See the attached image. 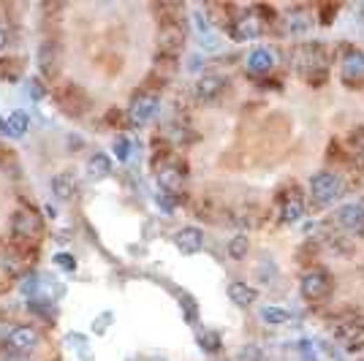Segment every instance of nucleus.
<instances>
[{
    "instance_id": "nucleus-9",
    "label": "nucleus",
    "mask_w": 364,
    "mask_h": 361,
    "mask_svg": "<svg viewBox=\"0 0 364 361\" xmlns=\"http://www.w3.org/2000/svg\"><path fill=\"white\" fill-rule=\"evenodd\" d=\"M158 109H161V98L155 95V92H141L134 98V103H131V109H128V117H131V123L134 125H147L155 114H158Z\"/></svg>"
},
{
    "instance_id": "nucleus-32",
    "label": "nucleus",
    "mask_w": 364,
    "mask_h": 361,
    "mask_svg": "<svg viewBox=\"0 0 364 361\" xmlns=\"http://www.w3.org/2000/svg\"><path fill=\"white\" fill-rule=\"evenodd\" d=\"M155 204L163 209V212H174V201H172V193H158V198H155Z\"/></svg>"
},
{
    "instance_id": "nucleus-35",
    "label": "nucleus",
    "mask_w": 364,
    "mask_h": 361,
    "mask_svg": "<svg viewBox=\"0 0 364 361\" xmlns=\"http://www.w3.org/2000/svg\"><path fill=\"white\" fill-rule=\"evenodd\" d=\"M3 361H30V359H28L25 353H11V356H6Z\"/></svg>"
},
{
    "instance_id": "nucleus-27",
    "label": "nucleus",
    "mask_w": 364,
    "mask_h": 361,
    "mask_svg": "<svg viewBox=\"0 0 364 361\" xmlns=\"http://www.w3.org/2000/svg\"><path fill=\"white\" fill-rule=\"evenodd\" d=\"M234 361H264V351H261L256 342H245V345L236 351Z\"/></svg>"
},
{
    "instance_id": "nucleus-30",
    "label": "nucleus",
    "mask_w": 364,
    "mask_h": 361,
    "mask_svg": "<svg viewBox=\"0 0 364 361\" xmlns=\"http://www.w3.org/2000/svg\"><path fill=\"white\" fill-rule=\"evenodd\" d=\"M52 261H54L63 271H77V258H74L71 253H57Z\"/></svg>"
},
{
    "instance_id": "nucleus-13",
    "label": "nucleus",
    "mask_w": 364,
    "mask_h": 361,
    "mask_svg": "<svg viewBox=\"0 0 364 361\" xmlns=\"http://www.w3.org/2000/svg\"><path fill=\"white\" fill-rule=\"evenodd\" d=\"M264 28L267 25L256 17V11H250V14H245L242 19L234 22V39L236 41H253V39H259L264 33Z\"/></svg>"
},
{
    "instance_id": "nucleus-33",
    "label": "nucleus",
    "mask_w": 364,
    "mask_h": 361,
    "mask_svg": "<svg viewBox=\"0 0 364 361\" xmlns=\"http://www.w3.org/2000/svg\"><path fill=\"white\" fill-rule=\"evenodd\" d=\"M25 85H28V92H30L36 101H39V98H44V90H41V82H39V79H28Z\"/></svg>"
},
{
    "instance_id": "nucleus-31",
    "label": "nucleus",
    "mask_w": 364,
    "mask_h": 361,
    "mask_svg": "<svg viewBox=\"0 0 364 361\" xmlns=\"http://www.w3.org/2000/svg\"><path fill=\"white\" fill-rule=\"evenodd\" d=\"M14 226H17L19 234H22V228H25V234H28V231H33V228H36V220H33V215H25V212H22V215H17Z\"/></svg>"
},
{
    "instance_id": "nucleus-29",
    "label": "nucleus",
    "mask_w": 364,
    "mask_h": 361,
    "mask_svg": "<svg viewBox=\"0 0 364 361\" xmlns=\"http://www.w3.org/2000/svg\"><path fill=\"white\" fill-rule=\"evenodd\" d=\"M112 149H114L117 161H128V158H131L134 144H131V138H128V136H117V138H114V144H112Z\"/></svg>"
},
{
    "instance_id": "nucleus-10",
    "label": "nucleus",
    "mask_w": 364,
    "mask_h": 361,
    "mask_svg": "<svg viewBox=\"0 0 364 361\" xmlns=\"http://www.w3.org/2000/svg\"><path fill=\"white\" fill-rule=\"evenodd\" d=\"M340 79L348 87H356L364 82V52L359 49H348L345 57L340 60Z\"/></svg>"
},
{
    "instance_id": "nucleus-16",
    "label": "nucleus",
    "mask_w": 364,
    "mask_h": 361,
    "mask_svg": "<svg viewBox=\"0 0 364 361\" xmlns=\"http://www.w3.org/2000/svg\"><path fill=\"white\" fill-rule=\"evenodd\" d=\"M226 293H228V299H231V305H236V307H250V305H256V299H259V291H256L253 285L242 282V280L228 282Z\"/></svg>"
},
{
    "instance_id": "nucleus-14",
    "label": "nucleus",
    "mask_w": 364,
    "mask_h": 361,
    "mask_svg": "<svg viewBox=\"0 0 364 361\" xmlns=\"http://www.w3.org/2000/svg\"><path fill=\"white\" fill-rule=\"evenodd\" d=\"M274 52L270 46H256V49H250V54H247V71L250 74H256V76H264V74H270L274 68Z\"/></svg>"
},
{
    "instance_id": "nucleus-1",
    "label": "nucleus",
    "mask_w": 364,
    "mask_h": 361,
    "mask_svg": "<svg viewBox=\"0 0 364 361\" xmlns=\"http://www.w3.org/2000/svg\"><path fill=\"white\" fill-rule=\"evenodd\" d=\"M291 63L310 85H321L329 76V54H326L321 41L299 44L291 54Z\"/></svg>"
},
{
    "instance_id": "nucleus-2",
    "label": "nucleus",
    "mask_w": 364,
    "mask_h": 361,
    "mask_svg": "<svg viewBox=\"0 0 364 361\" xmlns=\"http://www.w3.org/2000/svg\"><path fill=\"white\" fill-rule=\"evenodd\" d=\"M332 334L345 345V351L356 353L364 348V316L356 310L340 313L337 318H332Z\"/></svg>"
},
{
    "instance_id": "nucleus-34",
    "label": "nucleus",
    "mask_w": 364,
    "mask_h": 361,
    "mask_svg": "<svg viewBox=\"0 0 364 361\" xmlns=\"http://www.w3.org/2000/svg\"><path fill=\"white\" fill-rule=\"evenodd\" d=\"M109 320H112V313H103V316L98 318V320H92V329H95L98 334H103V331H106V323H109Z\"/></svg>"
},
{
    "instance_id": "nucleus-36",
    "label": "nucleus",
    "mask_w": 364,
    "mask_h": 361,
    "mask_svg": "<svg viewBox=\"0 0 364 361\" xmlns=\"http://www.w3.org/2000/svg\"><path fill=\"white\" fill-rule=\"evenodd\" d=\"M6 46H8V36H6V30H3V28H0V52H3V49H6Z\"/></svg>"
},
{
    "instance_id": "nucleus-20",
    "label": "nucleus",
    "mask_w": 364,
    "mask_h": 361,
    "mask_svg": "<svg viewBox=\"0 0 364 361\" xmlns=\"http://www.w3.org/2000/svg\"><path fill=\"white\" fill-rule=\"evenodd\" d=\"M247 250H250V239H247V234H234V236L228 239L226 253H228L231 261H242V258H247Z\"/></svg>"
},
{
    "instance_id": "nucleus-24",
    "label": "nucleus",
    "mask_w": 364,
    "mask_h": 361,
    "mask_svg": "<svg viewBox=\"0 0 364 361\" xmlns=\"http://www.w3.org/2000/svg\"><path fill=\"white\" fill-rule=\"evenodd\" d=\"M190 19H193V28H196V33H199V39H207V36H215V28H212V22H210V17L201 11V8H196L193 14H190Z\"/></svg>"
},
{
    "instance_id": "nucleus-7",
    "label": "nucleus",
    "mask_w": 364,
    "mask_h": 361,
    "mask_svg": "<svg viewBox=\"0 0 364 361\" xmlns=\"http://www.w3.org/2000/svg\"><path fill=\"white\" fill-rule=\"evenodd\" d=\"M313 25H316V14L305 6H294L283 14V30L291 36H305L313 30Z\"/></svg>"
},
{
    "instance_id": "nucleus-28",
    "label": "nucleus",
    "mask_w": 364,
    "mask_h": 361,
    "mask_svg": "<svg viewBox=\"0 0 364 361\" xmlns=\"http://www.w3.org/2000/svg\"><path fill=\"white\" fill-rule=\"evenodd\" d=\"M180 310L188 323H196V320H199V307H196V299H193V296L180 293Z\"/></svg>"
},
{
    "instance_id": "nucleus-17",
    "label": "nucleus",
    "mask_w": 364,
    "mask_h": 361,
    "mask_svg": "<svg viewBox=\"0 0 364 361\" xmlns=\"http://www.w3.org/2000/svg\"><path fill=\"white\" fill-rule=\"evenodd\" d=\"M49 187H52V196H54L57 201H71V198H74V190H77L71 174H54V177L49 180Z\"/></svg>"
},
{
    "instance_id": "nucleus-21",
    "label": "nucleus",
    "mask_w": 364,
    "mask_h": 361,
    "mask_svg": "<svg viewBox=\"0 0 364 361\" xmlns=\"http://www.w3.org/2000/svg\"><path fill=\"white\" fill-rule=\"evenodd\" d=\"M158 182H161V187H163L166 193H177V187L182 185L180 169H174V166H163V169H158Z\"/></svg>"
},
{
    "instance_id": "nucleus-3",
    "label": "nucleus",
    "mask_w": 364,
    "mask_h": 361,
    "mask_svg": "<svg viewBox=\"0 0 364 361\" xmlns=\"http://www.w3.org/2000/svg\"><path fill=\"white\" fill-rule=\"evenodd\" d=\"M310 190V201L318 207H332L334 201H340L345 196V182L337 172H318L307 182Z\"/></svg>"
},
{
    "instance_id": "nucleus-4",
    "label": "nucleus",
    "mask_w": 364,
    "mask_h": 361,
    "mask_svg": "<svg viewBox=\"0 0 364 361\" xmlns=\"http://www.w3.org/2000/svg\"><path fill=\"white\" fill-rule=\"evenodd\" d=\"M332 285H334L332 274L323 269V267H313V269H307L302 274L299 293H302L305 302H323L332 293Z\"/></svg>"
},
{
    "instance_id": "nucleus-22",
    "label": "nucleus",
    "mask_w": 364,
    "mask_h": 361,
    "mask_svg": "<svg viewBox=\"0 0 364 361\" xmlns=\"http://www.w3.org/2000/svg\"><path fill=\"white\" fill-rule=\"evenodd\" d=\"M196 340H199L201 351H207V353H218V351L223 348L221 334H218V331H212V329H201V331L196 334Z\"/></svg>"
},
{
    "instance_id": "nucleus-26",
    "label": "nucleus",
    "mask_w": 364,
    "mask_h": 361,
    "mask_svg": "<svg viewBox=\"0 0 364 361\" xmlns=\"http://www.w3.org/2000/svg\"><path fill=\"white\" fill-rule=\"evenodd\" d=\"M348 144H351V155H354V161L364 166V128H356L354 134L348 136Z\"/></svg>"
},
{
    "instance_id": "nucleus-12",
    "label": "nucleus",
    "mask_w": 364,
    "mask_h": 361,
    "mask_svg": "<svg viewBox=\"0 0 364 361\" xmlns=\"http://www.w3.org/2000/svg\"><path fill=\"white\" fill-rule=\"evenodd\" d=\"M228 82L221 76V74H204V76H199V82H196V98L201 101V103H212V101H218L223 92H226Z\"/></svg>"
},
{
    "instance_id": "nucleus-11",
    "label": "nucleus",
    "mask_w": 364,
    "mask_h": 361,
    "mask_svg": "<svg viewBox=\"0 0 364 361\" xmlns=\"http://www.w3.org/2000/svg\"><path fill=\"white\" fill-rule=\"evenodd\" d=\"M204 245H207V236H204L201 228L196 226H185L174 234V247L180 250L182 256H196V253L204 250Z\"/></svg>"
},
{
    "instance_id": "nucleus-6",
    "label": "nucleus",
    "mask_w": 364,
    "mask_h": 361,
    "mask_svg": "<svg viewBox=\"0 0 364 361\" xmlns=\"http://www.w3.org/2000/svg\"><path fill=\"white\" fill-rule=\"evenodd\" d=\"M337 226L343 231H348L351 236H364V201H351V204H343L334 215Z\"/></svg>"
},
{
    "instance_id": "nucleus-18",
    "label": "nucleus",
    "mask_w": 364,
    "mask_h": 361,
    "mask_svg": "<svg viewBox=\"0 0 364 361\" xmlns=\"http://www.w3.org/2000/svg\"><path fill=\"white\" fill-rule=\"evenodd\" d=\"M112 174V161L103 152H95L88 158V177L90 180H106Z\"/></svg>"
},
{
    "instance_id": "nucleus-19",
    "label": "nucleus",
    "mask_w": 364,
    "mask_h": 361,
    "mask_svg": "<svg viewBox=\"0 0 364 361\" xmlns=\"http://www.w3.org/2000/svg\"><path fill=\"white\" fill-rule=\"evenodd\" d=\"M259 316H261V320H264L267 326H285V323L291 320V313H288L285 307H277V305H264V307L259 310Z\"/></svg>"
},
{
    "instance_id": "nucleus-8",
    "label": "nucleus",
    "mask_w": 364,
    "mask_h": 361,
    "mask_svg": "<svg viewBox=\"0 0 364 361\" xmlns=\"http://www.w3.org/2000/svg\"><path fill=\"white\" fill-rule=\"evenodd\" d=\"M39 342H41V334L36 326H14L6 337V345L11 348V353H25V356L33 348H39Z\"/></svg>"
},
{
    "instance_id": "nucleus-5",
    "label": "nucleus",
    "mask_w": 364,
    "mask_h": 361,
    "mask_svg": "<svg viewBox=\"0 0 364 361\" xmlns=\"http://www.w3.org/2000/svg\"><path fill=\"white\" fill-rule=\"evenodd\" d=\"M305 212H307V204H305V198L299 196V190H291V193L280 196V201H277V220H280L283 226L299 223V220L305 218Z\"/></svg>"
},
{
    "instance_id": "nucleus-37",
    "label": "nucleus",
    "mask_w": 364,
    "mask_h": 361,
    "mask_svg": "<svg viewBox=\"0 0 364 361\" xmlns=\"http://www.w3.org/2000/svg\"><path fill=\"white\" fill-rule=\"evenodd\" d=\"M150 361H166V359H161V356H152Z\"/></svg>"
},
{
    "instance_id": "nucleus-23",
    "label": "nucleus",
    "mask_w": 364,
    "mask_h": 361,
    "mask_svg": "<svg viewBox=\"0 0 364 361\" xmlns=\"http://www.w3.org/2000/svg\"><path fill=\"white\" fill-rule=\"evenodd\" d=\"M256 277H259L264 285H274V282L280 280V269H277V264H274L272 258H261V264H259V269H256Z\"/></svg>"
},
{
    "instance_id": "nucleus-25",
    "label": "nucleus",
    "mask_w": 364,
    "mask_h": 361,
    "mask_svg": "<svg viewBox=\"0 0 364 361\" xmlns=\"http://www.w3.org/2000/svg\"><path fill=\"white\" fill-rule=\"evenodd\" d=\"M39 291H41V274H28V277L22 280V285H19V293H22L25 299H36Z\"/></svg>"
},
{
    "instance_id": "nucleus-15",
    "label": "nucleus",
    "mask_w": 364,
    "mask_h": 361,
    "mask_svg": "<svg viewBox=\"0 0 364 361\" xmlns=\"http://www.w3.org/2000/svg\"><path fill=\"white\" fill-rule=\"evenodd\" d=\"M0 131L8 136V138H25V134L30 131V120H28V114L22 109H17L6 120L0 117Z\"/></svg>"
}]
</instances>
